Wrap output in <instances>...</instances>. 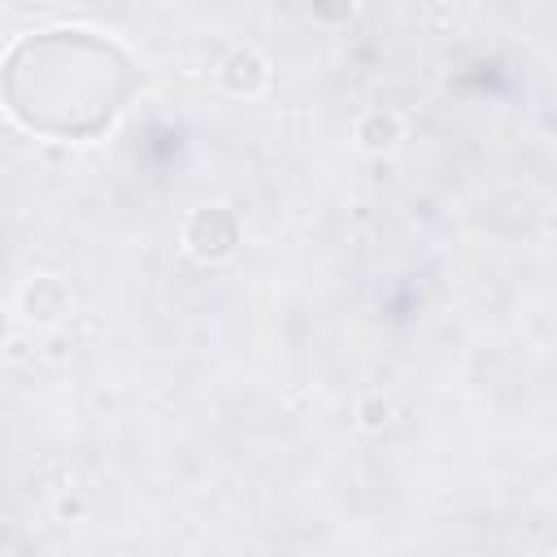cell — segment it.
Listing matches in <instances>:
<instances>
[{
	"label": "cell",
	"mask_w": 557,
	"mask_h": 557,
	"mask_svg": "<svg viewBox=\"0 0 557 557\" xmlns=\"http://www.w3.org/2000/svg\"><path fill=\"white\" fill-rule=\"evenodd\" d=\"M183 239H187V252H191V257H200V261H222V257H231L239 231H235V218H231L226 209L205 205V209H196V213L187 218Z\"/></svg>",
	"instance_id": "obj_1"
},
{
	"label": "cell",
	"mask_w": 557,
	"mask_h": 557,
	"mask_svg": "<svg viewBox=\"0 0 557 557\" xmlns=\"http://www.w3.org/2000/svg\"><path fill=\"white\" fill-rule=\"evenodd\" d=\"M222 83L226 91L235 96H252L265 87V57L257 48H235L226 61H222Z\"/></svg>",
	"instance_id": "obj_2"
},
{
	"label": "cell",
	"mask_w": 557,
	"mask_h": 557,
	"mask_svg": "<svg viewBox=\"0 0 557 557\" xmlns=\"http://www.w3.org/2000/svg\"><path fill=\"white\" fill-rule=\"evenodd\" d=\"M22 305H26V318L30 322H57L70 309V292L57 278H35V283H26Z\"/></svg>",
	"instance_id": "obj_3"
},
{
	"label": "cell",
	"mask_w": 557,
	"mask_h": 557,
	"mask_svg": "<svg viewBox=\"0 0 557 557\" xmlns=\"http://www.w3.org/2000/svg\"><path fill=\"white\" fill-rule=\"evenodd\" d=\"M357 139H361L366 152H387V148H396V139H400V117L374 109V113H366V117L357 122Z\"/></svg>",
	"instance_id": "obj_4"
},
{
	"label": "cell",
	"mask_w": 557,
	"mask_h": 557,
	"mask_svg": "<svg viewBox=\"0 0 557 557\" xmlns=\"http://www.w3.org/2000/svg\"><path fill=\"white\" fill-rule=\"evenodd\" d=\"M387 418H392V405H387L383 396H366V400H361V426H366V431H379Z\"/></svg>",
	"instance_id": "obj_5"
}]
</instances>
